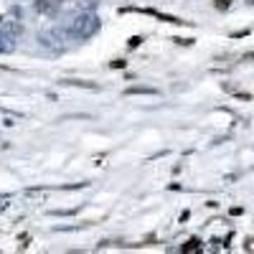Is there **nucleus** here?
<instances>
[{"mask_svg":"<svg viewBox=\"0 0 254 254\" xmlns=\"http://www.w3.org/2000/svg\"><path fill=\"white\" fill-rule=\"evenodd\" d=\"M249 3H254V0H249Z\"/></svg>","mask_w":254,"mask_h":254,"instance_id":"0eeeda50","label":"nucleus"},{"mask_svg":"<svg viewBox=\"0 0 254 254\" xmlns=\"http://www.w3.org/2000/svg\"><path fill=\"white\" fill-rule=\"evenodd\" d=\"M140 41H142L140 36H135V38H130V46H132V49H135V46H140Z\"/></svg>","mask_w":254,"mask_h":254,"instance_id":"423d86ee","label":"nucleus"},{"mask_svg":"<svg viewBox=\"0 0 254 254\" xmlns=\"http://www.w3.org/2000/svg\"><path fill=\"white\" fill-rule=\"evenodd\" d=\"M97 31H99V18H97L94 13H81V15H76V18L71 20V26L66 28V33H69V36L81 38V41L92 38Z\"/></svg>","mask_w":254,"mask_h":254,"instance_id":"f257e3e1","label":"nucleus"},{"mask_svg":"<svg viewBox=\"0 0 254 254\" xmlns=\"http://www.w3.org/2000/svg\"><path fill=\"white\" fill-rule=\"evenodd\" d=\"M122 66H125L122 59H115V61H112V69H122Z\"/></svg>","mask_w":254,"mask_h":254,"instance_id":"20e7f679","label":"nucleus"},{"mask_svg":"<svg viewBox=\"0 0 254 254\" xmlns=\"http://www.w3.org/2000/svg\"><path fill=\"white\" fill-rule=\"evenodd\" d=\"M216 8H219V10H224V8H229V0H216Z\"/></svg>","mask_w":254,"mask_h":254,"instance_id":"39448f33","label":"nucleus"},{"mask_svg":"<svg viewBox=\"0 0 254 254\" xmlns=\"http://www.w3.org/2000/svg\"><path fill=\"white\" fill-rule=\"evenodd\" d=\"M125 94H158V89H153V87H130V89H125Z\"/></svg>","mask_w":254,"mask_h":254,"instance_id":"7ed1b4c3","label":"nucleus"},{"mask_svg":"<svg viewBox=\"0 0 254 254\" xmlns=\"http://www.w3.org/2000/svg\"><path fill=\"white\" fill-rule=\"evenodd\" d=\"M13 51H15V38L0 31V54H13Z\"/></svg>","mask_w":254,"mask_h":254,"instance_id":"f03ea898","label":"nucleus"}]
</instances>
